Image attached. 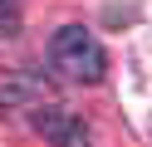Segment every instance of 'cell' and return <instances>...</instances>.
<instances>
[{"instance_id": "1", "label": "cell", "mask_w": 152, "mask_h": 147, "mask_svg": "<svg viewBox=\"0 0 152 147\" xmlns=\"http://www.w3.org/2000/svg\"><path fill=\"white\" fill-rule=\"evenodd\" d=\"M49 64L59 69L69 83H98V78H103V69H108V59H103L98 39H93L88 29L64 25L59 34L49 39Z\"/></svg>"}, {"instance_id": "2", "label": "cell", "mask_w": 152, "mask_h": 147, "mask_svg": "<svg viewBox=\"0 0 152 147\" xmlns=\"http://www.w3.org/2000/svg\"><path fill=\"white\" fill-rule=\"evenodd\" d=\"M30 123H34V132H39L44 142H54V147H88V127H83V118H74L69 108L39 103Z\"/></svg>"}, {"instance_id": "3", "label": "cell", "mask_w": 152, "mask_h": 147, "mask_svg": "<svg viewBox=\"0 0 152 147\" xmlns=\"http://www.w3.org/2000/svg\"><path fill=\"white\" fill-rule=\"evenodd\" d=\"M44 88L34 74H5L0 78V108H39Z\"/></svg>"}, {"instance_id": "4", "label": "cell", "mask_w": 152, "mask_h": 147, "mask_svg": "<svg viewBox=\"0 0 152 147\" xmlns=\"http://www.w3.org/2000/svg\"><path fill=\"white\" fill-rule=\"evenodd\" d=\"M10 10H15V0H0V20H5V15H10Z\"/></svg>"}]
</instances>
